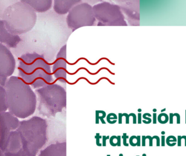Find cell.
<instances>
[{
  "label": "cell",
  "mask_w": 186,
  "mask_h": 156,
  "mask_svg": "<svg viewBox=\"0 0 186 156\" xmlns=\"http://www.w3.org/2000/svg\"><path fill=\"white\" fill-rule=\"evenodd\" d=\"M8 107L14 115L26 117L34 112L37 97L30 85L16 76L8 79L5 86Z\"/></svg>",
  "instance_id": "cell-1"
},
{
  "label": "cell",
  "mask_w": 186,
  "mask_h": 156,
  "mask_svg": "<svg viewBox=\"0 0 186 156\" xmlns=\"http://www.w3.org/2000/svg\"><path fill=\"white\" fill-rule=\"evenodd\" d=\"M18 75L34 89L43 87L53 81L50 65L43 56L36 53H26L19 58Z\"/></svg>",
  "instance_id": "cell-2"
},
{
  "label": "cell",
  "mask_w": 186,
  "mask_h": 156,
  "mask_svg": "<svg viewBox=\"0 0 186 156\" xmlns=\"http://www.w3.org/2000/svg\"><path fill=\"white\" fill-rule=\"evenodd\" d=\"M2 20L8 31L19 36L32 30L36 23L37 15L30 5L21 1L7 7Z\"/></svg>",
  "instance_id": "cell-3"
},
{
  "label": "cell",
  "mask_w": 186,
  "mask_h": 156,
  "mask_svg": "<svg viewBox=\"0 0 186 156\" xmlns=\"http://www.w3.org/2000/svg\"><path fill=\"white\" fill-rule=\"evenodd\" d=\"M36 93L39 101V109L45 115L54 116L66 107V91L58 84H48L37 89Z\"/></svg>",
  "instance_id": "cell-4"
},
{
  "label": "cell",
  "mask_w": 186,
  "mask_h": 156,
  "mask_svg": "<svg viewBox=\"0 0 186 156\" xmlns=\"http://www.w3.org/2000/svg\"><path fill=\"white\" fill-rule=\"evenodd\" d=\"M93 10L98 26H128L119 5L102 2L94 5Z\"/></svg>",
  "instance_id": "cell-5"
},
{
  "label": "cell",
  "mask_w": 186,
  "mask_h": 156,
  "mask_svg": "<svg viewBox=\"0 0 186 156\" xmlns=\"http://www.w3.org/2000/svg\"><path fill=\"white\" fill-rule=\"evenodd\" d=\"M66 20L68 27L73 31L83 27L94 26L96 19L93 7L87 3H80L71 9Z\"/></svg>",
  "instance_id": "cell-6"
},
{
  "label": "cell",
  "mask_w": 186,
  "mask_h": 156,
  "mask_svg": "<svg viewBox=\"0 0 186 156\" xmlns=\"http://www.w3.org/2000/svg\"><path fill=\"white\" fill-rule=\"evenodd\" d=\"M16 67V61L9 48L0 44V75L11 77Z\"/></svg>",
  "instance_id": "cell-7"
},
{
  "label": "cell",
  "mask_w": 186,
  "mask_h": 156,
  "mask_svg": "<svg viewBox=\"0 0 186 156\" xmlns=\"http://www.w3.org/2000/svg\"><path fill=\"white\" fill-rule=\"evenodd\" d=\"M54 77L61 83H65L67 78L66 45H65L59 51L52 69Z\"/></svg>",
  "instance_id": "cell-8"
},
{
  "label": "cell",
  "mask_w": 186,
  "mask_h": 156,
  "mask_svg": "<svg viewBox=\"0 0 186 156\" xmlns=\"http://www.w3.org/2000/svg\"><path fill=\"white\" fill-rule=\"evenodd\" d=\"M21 38L18 35L11 34L7 29L5 25L0 20V44L5 45L8 48H15L21 41Z\"/></svg>",
  "instance_id": "cell-9"
},
{
  "label": "cell",
  "mask_w": 186,
  "mask_h": 156,
  "mask_svg": "<svg viewBox=\"0 0 186 156\" xmlns=\"http://www.w3.org/2000/svg\"><path fill=\"white\" fill-rule=\"evenodd\" d=\"M81 2L80 0H55L53 2V9L58 14L65 15L69 13L74 6Z\"/></svg>",
  "instance_id": "cell-10"
},
{
  "label": "cell",
  "mask_w": 186,
  "mask_h": 156,
  "mask_svg": "<svg viewBox=\"0 0 186 156\" xmlns=\"http://www.w3.org/2000/svg\"><path fill=\"white\" fill-rule=\"evenodd\" d=\"M32 9L38 13H44L48 11L52 7V0H23Z\"/></svg>",
  "instance_id": "cell-11"
},
{
  "label": "cell",
  "mask_w": 186,
  "mask_h": 156,
  "mask_svg": "<svg viewBox=\"0 0 186 156\" xmlns=\"http://www.w3.org/2000/svg\"><path fill=\"white\" fill-rule=\"evenodd\" d=\"M7 107L5 89L4 86L0 85V112L6 110Z\"/></svg>",
  "instance_id": "cell-12"
},
{
  "label": "cell",
  "mask_w": 186,
  "mask_h": 156,
  "mask_svg": "<svg viewBox=\"0 0 186 156\" xmlns=\"http://www.w3.org/2000/svg\"><path fill=\"white\" fill-rule=\"evenodd\" d=\"M106 113L103 111H96V124L99 123V120H101L102 124H106L104 118L106 117Z\"/></svg>",
  "instance_id": "cell-13"
},
{
  "label": "cell",
  "mask_w": 186,
  "mask_h": 156,
  "mask_svg": "<svg viewBox=\"0 0 186 156\" xmlns=\"http://www.w3.org/2000/svg\"><path fill=\"white\" fill-rule=\"evenodd\" d=\"M169 120V117L168 115L167 114L165 113H161L160 114L158 115L157 117V120L158 121L162 124H165L168 122Z\"/></svg>",
  "instance_id": "cell-14"
},
{
  "label": "cell",
  "mask_w": 186,
  "mask_h": 156,
  "mask_svg": "<svg viewBox=\"0 0 186 156\" xmlns=\"http://www.w3.org/2000/svg\"><path fill=\"white\" fill-rule=\"evenodd\" d=\"M165 143L169 146H174L177 144V138L174 135H169L165 139Z\"/></svg>",
  "instance_id": "cell-15"
},
{
  "label": "cell",
  "mask_w": 186,
  "mask_h": 156,
  "mask_svg": "<svg viewBox=\"0 0 186 156\" xmlns=\"http://www.w3.org/2000/svg\"><path fill=\"white\" fill-rule=\"evenodd\" d=\"M117 115L114 113H110L107 116V120L108 123L111 124H114L117 122Z\"/></svg>",
  "instance_id": "cell-16"
},
{
  "label": "cell",
  "mask_w": 186,
  "mask_h": 156,
  "mask_svg": "<svg viewBox=\"0 0 186 156\" xmlns=\"http://www.w3.org/2000/svg\"><path fill=\"white\" fill-rule=\"evenodd\" d=\"M129 143L132 146H136L137 145V137L132 135L130 138Z\"/></svg>",
  "instance_id": "cell-17"
},
{
  "label": "cell",
  "mask_w": 186,
  "mask_h": 156,
  "mask_svg": "<svg viewBox=\"0 0 186 156\" xmlns=\"http://www.w3.org/2000/svg\"><path fill=\"white\" fill-rule=\"evenodd\" d=\"M109 143L112 146H117L118 145V137L117 135H112L109 138Z\"/></svg>",
  "instance_id": "cell-18"
},
{
  "label": "cell",
  "mask_w": 186,
  "mask_h": 156,
  "mask_svg": "<svg viewBox=\"0 0 186 156\" xmlns=\"http://www.w3.org/2000/svg\"><path fill=\"white\" fill-rule=\"evenodd\" d=\"M102 136L100 135L99 133H97L95 136V138L96 139V145L98 146H102V143H100V139H102Z\"/></svg>",
  "instance_id": "cell-19"
},
{
  "label": "cell",
  "mask_w": 186,
  "mask_h": 156,
  "mask_svg": "<svg viewBox=\"0 0 186 156\" xmlns=\"http://www.w3.org/2000/svg\"><path fill=\"white\" fill-rule=\"evenodd\" d=\"M129 138V137L127 135V134L126 133H124L122 137V139L123 141V145L125 146H128L129 144L127 142V139Z\"/></svg>",
  "instance_id": "cell-20"
},
{
  "label": "cell",
  "mask_w": 186,
  "mask_h": 156,
  "mask_svg": "<svg viewBox=\"0 0 186 156\" xmlns=\"http://www.w3.org/2000/svg\"><path fill=\"white\" fill-rule=\"evenodd\" d=\"M148 115H149L148 113H144L143 115V118L144 119H145L146 120H143L142 121L144 123H145L146 124H149L150 123H151V121H152V120L150 117H147V116Z\"/></svg>",
  "instance_id": "cell-21"
},
{
  "label": "cell",
  "mask_w": 186,
  "mask_h": 156,
  "mask_svg": "<svg viewBox=\"0 0 186 156\" xmlns=\"http://www.w3.org/2000/svg\"><path fill=\"white\" fill-rule=\"evenodd\" d=\"M110 137L109 135H103L102 137V146H106V141L107 139H109Z\"/></svg>",
  "instance_id": "cell-22"
},
{
  "label": "cell",
  "mask_w": 186,
  "mask_h": 156,
  "mask_svg": "<svg viewBox=\"0 0 186 156\" xmlns=\"http://www.w3.org/2000/svg\"><path fill=\"white\" fill-rule=\"evenodd\" d=\"M7 80H8L7 78L2 77H1V76L0 75V85L5 87V83H7Z\"/></svg>",
  "instance_id": "cell-23"
},
{
  "label": "cell",
  "mask_w": 186,
  "mask_h": 156,
  "mask_svg": "<svg viewBox=\"0 0 186 156\" xmlns=\"http://www.w3.org/2000/svg\"><path fill=\"white\" fill-rule=\"evenodd\" d=\"M153 139H155L156 140V146H160V137L158 135H154L152 137Z\"/></svg>",
  "instance_id": "cell-24"
},
{
  "label": "cell",
  "mask_w": 186,
  "mask_h": 156,
  "mask_svg": "<svg viewBox=\"0 0 186 156\" xmlns=\"http://www.w3.org/2000/svg\"><path fill=\"white\" fill-rule=\"evenodd\" d=\"M146 137L147 139H149V146H153V140H154L152 137H151L150 135H147V136H146Z\"/></svg>",
  "instance_id": "cell-25"
},
{
  "label": "cell",
  "mask_w": 186,
  "mask_h": 156,
  "mask_svg": "<svg viewBox=\"0 0 186 156\" xmlns=\"http://www.w3.org/2000/svg\"><path fill=\"white\" fill-rule=\"evenodd\" d=\"M182 136L181 135H178L177 138V144L178 146H181L182 145Z\"/></svg>",
  "instance_id": "cell-26"
},
{
  "label": "cell",
  "mask_w": 186,
  "mask_h": 156,
  "mask_svg": "<svg viewBox=\"0 0 186 156\" xmlns=\"http://www.w3.org/2000/svg\"><path fill=\"white\" fill-rule=\"evenodd\" d=\"M174 115V116H175L176 117V118H177V124H180V115L178 113H173Z\"/></svg>",
  "instance_id": "cell-27"
},
{
  "label": "cell",
  "mask_w": 186,
  "mask_h": 156,
  "mask_svg": "<svg viewBox=\"0 0 186 156\" xmlns=\"http://www.w3.org/2000/svg\"><path fill=\"white\" fill-rule=\"evenodd\" d=\"M147 139L145 135H143L142 137V146H146V140Z\"/></svg>",
  "instance_id": "cell-28"
},
{
  "label": "cell",
  "mask_w": 186,
  "mask_h": 156,
  "mask_svg": "<svg viewBox=\"0 0 186 156\" xmlns=\"http://www.w3.org/2000/svg\"><path fill=\"white\" fill-rule=\"evenodd\" d=\"M165 135H162L161 137V146H165Z\"/></svg>",
  "instance_id": "cell-29"
},
{
  "label": "cell",
  "mask_w": 186,
  "mask_h": 156,
  "mask_svg": "<svg viewBox=\"0 0 186 156\" xmlns=\"http://www.w3.org/2000/svg\"><path fill=\"white\" fill-rule=\"evenodd\" d=\"M174 115L172 113H170L169 115V123L170 124H173V120H174Z\"/></svg>",
  "instance_id": "cell-30"
},
{
  "label": "cell",
  "mask_w": 186,
  "mask_h": 156,
  "mask_svg": "<svg viewBox=\"0 0 186 156\" xmlns=\"http://www.w3.org/2000/svg\"><path fill=\"white\" fill-rule=\"evenodd\" d=\"M130 115L131 116H132V117H133V124H136V123H137V117H136V115L134 114V113H130Z\"/></svg>",
  "instance_id": "cell-31"
},
{
  "label": "cell",
  "mask_w": 186,
  "mask_h": 156,
  "mask_svg": "<svg viewBox=\"0 0 186 156\" xmlns=\"http://www.w3.org/2000/svg\"><path fill=\"white\" fill-rule=\"evenodd\" d=\"M122 116H125L126 117V124H129V117L130 115H128L127 113H124L122 114Z\"/></svg>",
  "instance_id": "cell-32"
},
{
  "label": "cell",
  "mask_w": 186,
  "mask_h": 156,
  "mask_svg": "<svg viewBox=\"0 0 186 156\" xmlns=\"http://www.w3.org/2000/svg\"><path fill=\"white\" fill-rule=\"evenodd\" d=\"M137 146H141V136L137 135Z\"/></svg>",
  "instance_id": "cell-33"
},
{
  "label": "cell",
  "mask_w": 186,
  "mask_h": 156,
  "mask_svg": "<svg viewBox=\"0 0 186 156\" xmlns=\"http://www.w3.org/2000/svg\"><path fill=\"white\" fill-rule=\"evenodd\" d=\"M157 114L156 113H154L153 114V124H156L157 123Z\"/></svg>",
  "instance_id": "cell-34"
},
{
  "label": "cell",
  "mask_w": 186,
  "mask_h": 156,
  "mask_svg": "<svg viewBox=\"0 0 186 156\" xmlns=\"http://www.w3.org/2000/svg\"><path fill=\"white\" fill-rule=\"evenodd\" d=\"M118 146H121V139H122V136L118 135Z\"/></svg>",
  "instance_id": "cell-35"
},
{
  "label": "cell",
  "mask_w": 186,
  "mask_h": 156,
  "mask_svg": "<svg viewBox=\"0 0 186 156\" xmlns=\"http://www.w3.org/2000/svg\"><path fill=\"white\" fill-rule=\"evenodd\" d=\"M123 117L122 113L119 114V124H122V117Z\"/></svg>",
  "instance_id": "cell-36"
},
{
  "label": "cell",
  "mask_w": 186,
  "mask_h": 156,
  "mask_svg": "<svg viewBox=\"0 0 186 156\" xmlns=\"http://www.w3.org/2000/svg\"><path fill=\"white\" fill-rule=\"evenodd\" d=\"M138 124H141L142 123V114L140 113H138Z\"/></svg>",
  "instance_id": "cell-37"
},
{
  "label": "cell",
  "mask_w": 186,
  "mask_h": 156,
  "mask_svg": "<svg viewBox=\"0 0 186 156\" xmlns=\"http://www.w3.org/2000/svg\"><path fill=\"white\" fill-rule=\"evenodd\" d=\"M182 138L185 140V146H186V135H182Z\"/></svg>",
  "instance_id": "cell-38"
},
{
  "label": "cell",
  "mask_w": 186,
  "mask_h": 156,
  "mask_svg": "<svg viewBox=\"0 0 186 156\" xmlns=\"http://www.w3.org/2000/svg\"><path fill=\"white\" fill-rule=\"evenodd\" d=\"M161 134L162 135H165V131H162V132H161Z\"/></svg>",
  "instance_id": "cell-39"
},
{
  "label": "cell",
  "mask_w": 186,
  "mask_h": 156,
  "mask_svg": "<svg viewBox=\"0 0 186 156\" xmlns=\"http://www.w3.org/2000/svg\"><path fill=\"white\" fill-rule=\"evenodd\" d=\"M165 109H162V110L161 111V112H162V113H163V112L164 111H165Z\"/></svg>",
  "instance_id": "cell-40"
},
{
  "label": "cell",
  "mask_w": 186,
  "mask_h": 156,
  "mask_svg": "<svg viewBox=\"0 0 186 156\" xmlns=\"http://www.w3.org/2000/svg\"><path fill=\"white\" fill-rule=\"evenodd\" d=\"M119 156H124V155H123L122 153H120V154H119Z\"/></svg>",
  "instance_id": "cell-41"
},
{
  "label": "cell",
  "mask_w": 186,
  "mask_h": 156,
  "mask_svg": "<svg viewBox=\"0 0 186 156\" xmlns=\"http://www.w3.org/2000/svg\"><path fill=\"white\" fill-rule=\"evenodd\" d=\"M142 156H146V154H145V153H143V154L142 155Z\"/></svg>",
  "instance_id": "cell-42"
},
{
  "label": "cell",
  "mask_w": 186,
  "mask_h": 156,
  "mask_svg": "<svg viewBox=\"0 0 186 156\" xmlns=\"http://www.w3.org/2000/svg\"><path fill=\"white\" fill-rule=\"evenodd\" d=\"M153 111H154V112H156V111H157V110H156V109H154V110H153Z\"/></svg>",
  "instance_id": "cell-43"
},
{
  "label": "cell",
  "mask_w": 186,
  "mask_h": 156,
  "mask_svg": "<svg viewBox=\"0 0 186 156\" xmlns=\"http://www.w3.org/2000/svg\"><path fill=\"white\" fill-rule=\"evenodd\" d=\"M138 111L139 112H141V111H142V110H141V109H138Z\"/></svg>",
  "instance_id": "cell-44"
},
{
  "label": "cell",
  "mask_w": 186,
  "mask_h": 156,
  "mask_svg": "<svg viewBox=\"0 0 186 156\" xmlns=\"http://www.w3.org/2000/svg\"><path fill=\"white\" fill-rule=\"evenodd\" d=\"M107 156H111V155H107Z\"/></svg>",
  "instance_id": "cell-45"
},
{
  "label": "cell",
  "mask_w": 186,
  "mask_h": 156,
  "mask_svg": "<svg viewBox=\"0 0 186 156\" xmlns=\"http://www.w3.org/2000/svg\"></svg>",
  "instance_id": "cell-46"
},
{
  "label": "cell",
  "mask_w": 186,
  "mask_h": 156,
  "mask_svg": "<svg viewBox=\"0 0 186 156\" xmlns=\"http://www.w3.org/2000/svg\"></svg>",
  "instance_id": "cell-47"
}]
</instances>
